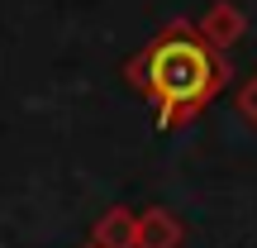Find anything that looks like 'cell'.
<instances>
[{
	"instance_id": "277c9868",
	"label": "cell",
	"mask_w": 257,
	"mask_h": 248,
	"mask_svg": "<svg viewBox=\"0 0 257 248\" xmlns=\"http://www.w3.org/2000/svg\"><path fill=\"white\" fill-rule=\"evenodd\" d=\"M181 239H186V224L172 210L153 205L138 215V248H181Z\"/></svg>"
},
{
	"instance_id": "3957f363",
	"label": "cell",
	"mask_w": 257,
	"mask_h": 248,
	"mask_svg": "<svg viewBox=\"0 0 257 248\" xmlns=\"http://www.w3.org/2000/svg\"><path fill=\"white\" fill-rule=\"evenodd\" d=\"M91 243L95 248H138V215L128 205H110L91 224Z\"/></svg>"
},
{
	"instance_id": "5b68a950",
	"label": "cell",
	"mask_w": 257,
	"mask_h": 248,
	"mask_svg": "<svg viewBox=\"0 0 257 248\" xmlns=\"http://www.w3.org/2000/svg\"><path fill=\"white\" fill-rule=\"evenodd\" d=\"M238 110L248 115V124L257 129V72L248 76V81H243V91H238Z\"/></svg>"
},
{
	"instance_id": "6da1fadb",
	"label": "cell",
	"mask_w": 257,
	"mask_h": 248,
	"mask_svg": "<svg viewBox=\"0 0 257 248\" xmlns=\"http://www.w3.org/2000/svg\"><path fill=\"white\" fill-rule=\"evenodd\" d=\"M124 76L134 91H143L157 105V124L181 129L224 91L229 62L200 38L195 19H167L157 38H148L143 53L128 57Z\"/></svg>"
},
{
	"instance_id": "7a4b0ae2",
	"label": "cell",
	"mask_w": 257,
	"mask_h": 248,
	"mask_svg": "<svg viewBox=\"0 0 257 248\" xmlns=\"http://www.w3.org/2000/svg\"><path fill=\"white\" fill-rule=\"evenodd\" d=\"M195 29H200V38L214 53H224V48H233L248 34V15H243L233 0H210V5L200 10V19H195Z\"/></svg>"
},
{
	"instance_id": "8992f818",
	"label": "cell",
	"mask_w": 257,
	"mask_h": 248,
	"mask_svg": "<svg viewBox=\"0 0 257 248\" xmlns=\"http://www.w3.org/2000/svg\"><path fill=\"white\" fill-rule=\"evenodd\" d=\"M86 248H95V243H86Z\"/></svg>"
}]
</instances>
